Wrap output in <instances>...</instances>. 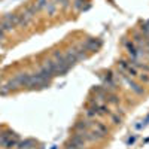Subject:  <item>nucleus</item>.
<instances>
[{
	"mask_svg": "<svg viewBox=\"0 0 149 149\" xmlns=\"http://www.w3.org/2000/svg\"><path fill=\"white\" fill-rule=\"evenodd\" d=\"M121 78H122V81L125 82L127 85H128V88L131 90V91H134L137 95H143L145 94V90H143V86H140L139 84H136L134 81H131V78L130 76H127L124 72H121Z\"/></svg>",
	"mask_w": 149,
	"mask_h": 149,
	"instance_id": "nucleus-1",
	"label": "nucleus"
},
{
	"mask_svg": "<svg viewBox=\"0 0 149 149\" xmlns=\"http://www.w3.org/2000/svg\"><path fill=\"white\" fill-rule=\"evenodd\" d=\"M17 14H8L5 18H3V21H2V24H0V27L3 29V31H9V30H12L15 26H17Z\"/></svg>",
	"mask_w": 149,
	"mask_h": 149,
	"instance_id": "nucleus-2",
	"label": "nucleus"
},
{
	"mask_svg": "<svg viewBox=\"0 0 149 149\" xmlns=\"http://www.w3.org/2000/svg\"><path fill=\"white\" fill-rule=\"evenodd\" d=\"M118 66L121 67V70H122V72H125L130 78H137V76H139V70L136 69L131 63H128V61L121 60L119 63H118Z\"/></svg>",
	"mask_w": 149,
	"mask_h": 149,
	"instance_id": "nucleus-3",
	"label": "nucleus"
},
{
	"mask_svg": "<svg viewBox=\"0 0 149 149\" xmlns=\"http://www.w3.org/2000/svg\"><path fill=\"white\" fill-rule=\"evenodd\" d=\"M100 46H102V40H98V39H88L85 42V45L82 46V49L84 51H97V49H100Z\"/></svg>",
	"mask_w": 149,
	"mask_h": 149,
	"instance_id": "nucleus-4",
	"label": "nucleus"
},
{
	"mask_svg": "<svg viewBox=\"0 0 149 149\" xmlns=\"http://www.w3.org/2000/svg\"><path fill=\"white\" fill-rule=\"evenodd\" d=\"M72 146L78 148V149H84V145H85V139H84V134L82 133H74L72 136V139L69 142Z\"/></svg>",
	"mask_w": 149,
	"mask_h": 149,
	"instance_id": "nucleus-5",
	"label": "nucleus"
},
{
	"mask_svg": "<svg viewBox=\"0 0 149 149\" xmlns=\"http://www.w3.org/2000/svg\"><path fill=\"white\" fill-rule=\"evenodd\" d=\"M18 18H17V26H24L26 27L27 24L33 19V15L31 14H29L27 10H24L22 14H19V15H17Z\"/></svg>",
	"mask_w": 149,
	"mask_h": 149,
	"instance_id": "nucleus-6",
	"label": "nucleus"
},
{
	"mask_svg": "<svg viewBox=\"0 0 149 149\" xmlns=\"http://www.w3.org/2000/svg\"><path fill=\"white\" fill-rule=\"evenodd\" d=\"M90 125H91V122L88 119H82V121H78L76 124H74L73 128H74L76 133H85V131H88Z\"/></svg>",
	"mask_w": 149,
	"mask_h": 149,
	"instance_id": "nucleus-7",
	"label": "nucleus"
},
{
	"mask_svg": "<svg viewBox=\"0 0 149 149\" xmlns=\"http://www.w3.org/2000/svg\"><path fill=\"white\" fill-rule=\"evenodd\" d=\"M15 81L18 82L19 86H29V82H30V74L29 73H21L15 78Z\"/></svg>",
	"mask_w": 149,
	"mask_h": 149,
	"instance_id": "nucleus-8",
	"label": "nucleus"
},
{
	"mask_svg": "<svg viewBox=\"0 0 149 149\" xmlns=\"http://www.w3.org/2000/svg\"><path fill=\"white\" fill-rule=\"evenodd\" d=\"M104 100L109 103V104H119V97L115 94V93H106L104 94Z\"/></svg>",
	"mask_w": 149,
	"mask_h": 149,
	"instance_id": "nucleus-9",
	"label": "nucleus"
},
{
	"mask_svg": "<svg viewBox=\"0 0 149 149\" xmlns=\"http://www.w3.org/2000/svg\"><path fill=\"white\" fill-rule=\"evenodd\" d=\"M17 148L18 149H33L34 148V140H22V142H18L17 143Z\"/></svg>",
	"mask_w": 149,
	"mask_h": 149,
	"instance_id": "nucleus-10",
	"label": "nucleus"
},
{
	"mask_svg": "<svg viewBox=\"0 0 149 149\" xmlns=\"http://www.w3.org/2000/svg\"><path fill=\"white\" fill-rule=\"evenodd\" d=\"M46 9H48V15H54L55 10H57V3H54V2L48 3L46 5Z\"/></svg>",
	"mask_w": 149,
	"mask_h": 149,
	"instance_id": "nucleus-11",
	"label": "nucleus"
},
{
	"mask_svg": "<svg viewBox=\"0 0 149 149\" xmlns=\"http://www.w3.org/2000/svg\"><path fill=\"white\" fill-rule=\"evenodd\" d=\"M109 116L112 118V122H113L115 125H121V124H122V118H121L119 115H116V113H110Z\"/></svg>",
	"mask_w": 149,
	"mask_h": 149,
	"instance_id": "nucleus-12",
	"label": "nucleus"
},
{
	"mask_svg": "<svg viewBox=\"0 0 149 149\" xmlns=\"http://www.w3.org/2000/svg\"><path fill=\"white\" fill-rule=\"evenodd\" d=\"M34 5H36V8H37V9L46 8V5H48V0H36V2H34Z\"/></svg>",
	"mask_w": 149,
	"mask_h": 149,
	"instance_id": "nucleus-13",
	"label": "nucleus"
},
{
	"mask_svg": "<svg viewBox=\"0 0 149 149\" xmlns=\"http://www.w3.org/2000/svg\"><path fill=\"white\" fill-rule=\"evenodd\" d=\"M139 79L143 82V84H148L149 85V73H142V74H139Z\"/></svg>",
	"mask_w": 149,
	"mask_h": 149,
	"instance_id": "nucleus-14",
	"label": "nucleus"
},
{
	"mask_svg": "<svg viewBox=\"0 0 149 149\" xmlns=\"http://www.w3.org/2000/svg\"><path fill=\"white\" fill-rule=\"evenodd\" d=\"M84 0H74V8H76L78 10H82L84 9Z\"/></svg>",
	"mask_w": 149,
	"mask_h": 149,
	"instance_id": "nucleus-15",
	"label": "nucleus"
},
{
	"mask_svg": "<svg viewBox=\"0 0 149 149\" xmlns=\"http://www.w3.org/2000/svg\"><path fill=\"white\" fill-rule=\"evenodd\" d=\"M3 36H5V31H3L2 27H0V39H3Z\"/></svg>",
	"mask_w": 149,
	"mask_h": 149,
	"instance_id": "nucleus-16",
	"label": "nucleus"
},
{
	"mask_svg": "<svg viewBox=\"0 0 149 149\" xmlns=\"http://www.w3.org/2000/svg\"><path fill=\"white\" fill-rule=\"evenodd\" d=\"M134 140H136V137H130V139H128V145L134 143Z\"/></svg>",
	"mask_w": 149,
	"mask_h": 149,
	"instance_id": "nucleus-17",
	"label": "nucleus"
},
{
	"mask_svg": "<svg viewBox=\"0 0 149 149\" xmlns=\"http://www.w3.org/2000/svg\"><path fill=\"white\" fill-rule=\"evenodd\" d=\"M66 149H78V148H74V146H72V145H70V143H69V145H67V148H66Z\"/></svg>",
	"mask_w": 149,
	"mask_h": 149,
	"instance_id": "nucleus-18",
	"label": "nucleus"
},
{
	"mask_svg": "<svg viewBox=\"0 0 149 149\" xmlns=\"http://www.w3.org/2000/svg\"><path fill=\"white\" fill-rule=\"evenodd\" d=\"M0 86H2V85H0Z\"/></svg>",
	"mask_w": 149,
	"mask_h": 149,
	"instance_id": "nucleus-19",
	"label": "nucleus"
}]
</instances>
